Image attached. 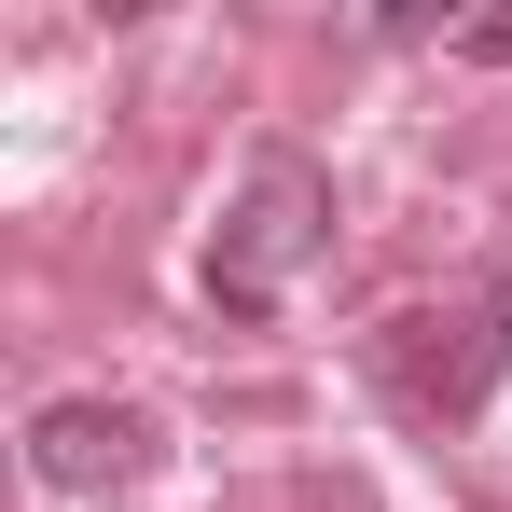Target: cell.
Instances as JSON below:
<instances>
[{"instance_id":"5b68a950","label":"cell","mask_w":512,"mask_h":512,"mask_svg":"<svg viewBox=\"0 0 512 512\" xmlns=\"http://www.w3.org/2000/svg\"><path fill=\"white\" fill-rule=\"evenodd\" d=\"M499 346H512V305H499Z\"/></svg>"},{"instance_id":"7a4b0ae2","label":"cell","mask_w":512,"mask_h":512,"mask_svg":"<svg viewBox=\"0 0 512 512\" xmlns=\"http://www.w3.org/2000/svg\"><path fill=\"white\" fill-rule=\"evenodd\" d=\"M28 471H42V485H70V499H97V485H139V471H153V416H139V402H42V429H28Z\"/></svg>"},{"instance_id":"6da1fadb","label":"cell","mask_w":512,"mask_h":512,"mask_svg":"<svg viewBox=\"0 0 512 512\" xmlns=\"http://www.w3.org/2000/svg\"><path fill=\"white\" fill-rule=\"evenodd\" d=\"M319 236H333V180L305 167V153H250L222 236H208V305H222V319H263V305L319 263Z\"/></svg>"},{"instance_id":"3957f363","label":"cell","mask_w":512,"mask_h":512,"mask_svg":"<svg viewBox=\"0 0 512 512\" xmlns=\"http://www.w3.org/2000/svg\"><path fill=\"white\" fill-rule=\"evenodd\" d=\"M499 360H512V346L485 333V319H402V333H388V388L457 416V402H485V374H499Z\"/></svg>"},{"instance_id":"277c9868","label":"cell","mask_w":512,"mask_h":512,"mask_svg":"<svg viewBox=\"0 0 512 512\" xmlns=\"http://www.w3.org/2000/svg\"><path fill=\"white\" fill-rule=\"evenodd\" d=\"M457 56H512V14H457Z\"/></svg>"}]
</instances>
